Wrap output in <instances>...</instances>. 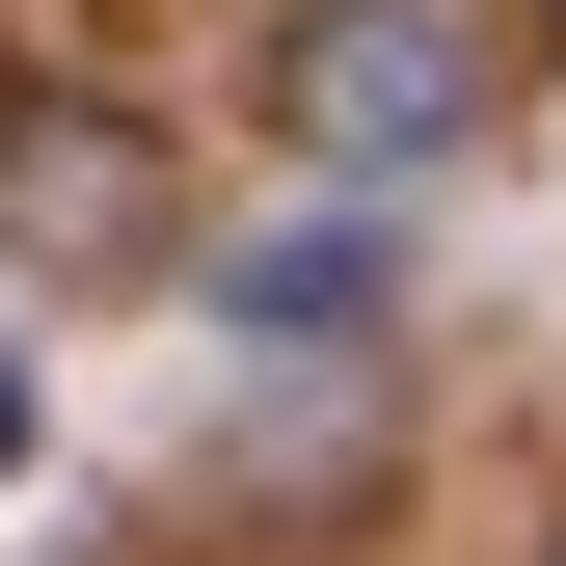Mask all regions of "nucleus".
<instances>
[{
    "mask_svg": "<svg viewBox=\"0 0 566 566\" xmlns=\"http://www.w3.org/2000/svg\"><path fill=\"white\" fill-rule=\"evenodd\" d=\"M270 108H297L350 189L459 163L485 135V0H297V28H270Z\"/></svg>",
    "mask_w": 566,
    "mask_h": 566,
    "instance_id": "obj_1",
    "label": "nucleus"
},
{
    "mask_svg": "<svg viewBox=\"0 0 566 566\" xmlns=\"http://www.w3.org/2000/svg\"><path fill=\"white\" fill-rule=\"evenodd\" d=\"M217 324H243V350H350V324H378V217H297V243H243V270H217Z\"/></svg>",
    "mask_w": 566,
    "mask_h": 566,
    "instance_id": "obj_2",
    "label": "nucleus"
},
{
    "mask_svg": "<svg viewBox=\"0 0 566 566\" xmlns=\"http://www.w3.org/2000/svg\"><path fill=\"white\" fill-rule=\"evenodd\" d=\"M0 217H28V243H163V163H135V135H28V163H0Z\"/></svg>",
    "mask_w": 566,
    "mask_h": 566,
    "instance_id": "obj_3",
    "label": "nucleus"
},
{
    "mask_svg": "<svg viewBox=\"0 0 566 566\" xmlns=\"http://www.w3.org/2000/svg\"><path fill=\"white\" fill-rule=\"evenodd\" d=\"M513 54H566V0H513Z\"/></svg>",
    "mask_w": 566,
    "mask_h": 566,
    "instance_id": "obj_4",
    "label": "nucleus"
},
{
    "mask_svg": "<svg viewBox=\"0 0 566 566\" xmlns=\"http://www.w3.org/2000/svg\"><path fill=\"white\" fill-rule=\"evenodd\" d=\"M0 432H28V405H0Z\"/></svg>",
    "mask_w": 566,
    "mask_h": 566,
    "instance_id": "obj_5",
    "label": "nucleus"
},
{
    "mask_svg": "<svg viewBox=\"0 0 566 566\" xmlns=\"http://www.w3.org/2000/svg\"><path fill=\"white\" fill-rule=\"evenodd\" d=\"M539 566H566V539H539Z\"/></svg>",
    "mask_w": 566,
    "mask_h": 566,
    "instance_id": "obj_6",
    "label": "nucleus"
}]
</instances>
